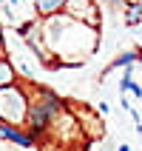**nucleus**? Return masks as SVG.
Instances as JSON below:
<instances>
[{
    "label": "nucleus",
    "mask_w": 142,
    "mask_h": 151,
    "mask_svg": "<svg viewBox=\"0 0 142 151\" xmlns=\"http://www.w3.org/2000/svg\"><path fill=\"white\" fill-rule=\"evenodd\" d=\"M0 137H3V140H9V143H14V145H20V148H31V145H37V140H34L31 134H23L20 128L3 126V123H0Z\"/></svg>",
    "instance_id": "423d86ee"
},
{
    "label": "nucleus",
    "mask_w": 142,
    "mask_h": 151,
    "mask_svg": "<svg viewBox=\"0 0 142 151\" xmlns=\"http://www.w3.org/2000/svg\"><path fill=\"white\" fill-rule=\"evenodd\" d=\"M14 83H17V71H14V66H11V60L0 57V88L14 86Z\"/></svg>",
    "instance_id": "6e6552de"
},
{
    "label": "nucleus",
    "mask_w": 142,
    "mask_h": 151,
    "mask_svg": "<svg viewBox=\"0 0 142 151\" xmlns=\"http://www.w3.org/2000/svg\"><path fill=\"white\" fill-rule=\"evenodd\" d=\"M122 14H125V26H139L142 23V6L134 3V0H128V3H125Z\"/></svg>",
    "instance_id": "1a4fd4ad"
},
{
    "label": "nucleus",
    "mask_w": 142,
    "mask_h": 151,
    "mask_svg": "<svg viewBox=\"0 0 142 151\" xmlns=\"http://www.w3.org/2000/svg\"><path fill=\"white\" fill-rule=\"evenodd\" d=\"M117 151H131V145H128V143H122V145H119Z\"/></svg>",
    "instance_id": "4468645a"
},
{
    "label": "nucleus",
    "mask_w": 142,
    "mask_h": 151,
    "mask_svg": "<svg viewBox=\"0 0 142 151\" xmlns=\"http://www.w3.org/2000/svg\"><path fill=\"white\" fill-rule=\"evenodd\" d=\"M43 40L46 49L63 68H83L100 46V29L77 23L66 14L43 17Z\"/></svg>",
    "instance_id": "f257e3e1"
},
{
    "label": "nucleus",
    "mask_w": 142,
    "mask_h": 151,
    "mask_svg": "<svg viewBox=\"0 0 142 151\" xmlns=\"http://www.w3.org/2000/svg\"><path fill=\"white\" fill-rule=\"evenodd\" d=\"M139 120H142V111H139Z\"/></svg>",
    "instance_id": "2eb2a0df"
},
{
    "label": "nucleus",
    "mask_w": 142,
    "mask_h": 151,
    "mask_svg": "<svg viewBox=\"0 0 142 151\" xmlns=\"http://www.w3.org/2000/svg\"><path fill=\"white\" fill-rule=\"evenodd\" d=\"M63 14L77 20V23L91 26V29H100V6H97V0H66Z\"/></svg>",
    "instance_id": "20e7f679"
},
{
    "label": "nucleus",
    "mask_w": 142,
    "mask_h": 151,
    "mask_svg": "<svg viewBox=\"0 0 142 151\" xmlns=\"http://www.w3.org/2000/svg\"><path fill=\"white\" fill-rule=\"evenodd\" d=\"M0 57H6V43H3V29H0Z\"/></svg>",
    "instance_id": "ddd939ff"
},
{
    "label": "nucleus",
    "mask_w": 142,
    "mask_h": 151,
    "mask_svg": "<svg viewBox=\"0 0 142 151\" xmlns=\"http://www.w3.org/2000/svg\"><path fill=\"white\" fill-rule=\"evenodd\" d=\"M63 111H66V103L57 91H51L49 86H31V91H29V123H26L29 134L37 140Z\"/></svg>",
    "instance_id": "f03ea898"
},
{
    "label": "nucleus",
    "mask_w": 142,
    "mask_h": 151,
    "mask_svg": "<svg viewBox=\"0 0 142 151\" xmlns=\"http://www.w3.org/2000/svg\"><path fill=\"white\" fill-rule=\"evenodd\" d=\"M0 123L14 128L29 123V91L20 83L0 88Z\"/></svg>",
    "instance_id": "7ed1b4c3"
},
{
    "label": "nucleus",
    "mask_w": 142,
    "mask_h": 151,
    "mask_svg": "<svg viewBox=\"0 0 142 151\" xmlns=\"http://www.w3.org/2000/svg\"><path fill=\"white\" fill-rule=\"evenodd\" d=\"M0 3H6V0H0Z\"/></svg>",
    "instance_id": "dca6fc26"
},
{
    "label": "nucleus",
    "mask_w": 142,
    "mask_h": 151,
    "mask_svg": "<svg viewBox=\"0 0 142 151\" xmlns=\"http://www.w3.org/2000/svg\"><path fill=\"white\" fill-rule=\"evenodd\" d=\"M97 111H100V114H102V117H105V114H108V103H105V100H102V103H100V106H97Z\"/></svg>",
    "instance_id": "f8f14e48"
},
{
    "label": "nucleus",
    "mask_w": 142,
    "mask_h": 151,
    "mask_svg": "<svg viewBox=\"0 0 142 151\" xmlns=\"http://www.w3.org/2000/svg\"><path fill=\"white\" fill-rule=\"evenodd\" d=\"M63 6L66 0H34V12L43 17H54V14H63Z\"/></svg>",
    "instance_id": "0eeeda50"
},
{
    "label": "nucleus",
    "mask_w": 142,
    "mask_h": 151,
    "mask_svg": "<svg viewBox=\"0 0 142 151\" xmlns=\"http://www.w3.org/2000/svg\"><path fill=\"white\" fill-rule=\"evenodd\" d=\"M139 6H142V0H139Z\"/></svg>",
    "instance_id": "f3484780"
},
{
    "label": "nucleus",
    "mask_w": 142,
    "mask_h": 151,
    "mask_svg": "<svg viewBox=\"0 0 142 151\" xmlns=\"http://www.w3.org/2000/svg\"><path fill=\"white\" fill-rule=\"evenodd\" d=\"M71 111H74L77 123H80V128H83L85 140H102V137H105V123H102L100 111H88L85 106H74Z\"/></svg>",
    "instance_id": "39448f33"
},
{
    "label": "nucleus",
    "mask_w": 142,
    "mask_h": 151,
    "mask_svg": "<svg viewBox=\"0 0 142 151\" xmlns=\"http://www.w3.org/2000/svg\"><path fill=\"white\" fill-rule=\"evenodd\" d=\"M131 94H134V97H142V86L134 83V86H131Z\"/></svg>",
    "instance_id": "9b49d317"
},
{
    "label": "nucleus",
    "mask_w": 142,
    "mask_h": 151,
    "mask_svg": "<svg viewBox=\"0 0 142 151\" xmlns=\"http://www.w3.org/2000/svg\"><path fill=\"white\" fill-rule=\"evenodd\" d=\"M83 151H117V148L111 145V140H105V137H102V140H88Z\"/></svg>",
    "instance_id": "9d476101"
}]
</instances>
